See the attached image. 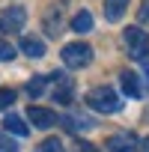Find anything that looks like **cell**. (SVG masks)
<instances>
[{
    "label": "cell",
    "mask_w": 149,
    "mask_h": 152,
    "mask_svg": "<svg viewBox=\"0 0 149 152\" xmlns=\"http://www.w3.org/2000/svg\"><path fill=\"white\" fill-rule=\"evenodd\" d=\"M21 51L27 57H45V42H39L36 36H24L21 39Z\"/></svg>",
    "instance_id": "cell-12"
},
{
    "label": "cell",
    "mask_w": 149,
    "mask_h": 152,
    "mask_svg": "<svg viewBox=\"0 0 149 152\" xmlns=\"http://www.w3.org/2000/svg\"><path fill=\"white\" fill-rule=\"evenodd\" d=\"M107 149L110 152H143V143L137 140V134L131 131H119L107 137Z\"/></svg>",
    "instance_id": "cell-4"
},
{
    "label": "cell",
    "mask_w": 149,
    "mask_h": 152,
    "mask_svg": "<svg viewBox=\"0 0 149 152\" xmlns=\"http://www.w3.org/2000/svg\"><path fill=\"white\" fill-rule=\"evenodd\" d=\"M74 152H99V149H96L93 143H84V140H81L78 146H74Z\"/></svg>",
    "instance_id": "cell-20"
},
{
    "label": "cell",
    "mask_w": 149,
    "mask_h": 152,
    "mask_svg": "<svg viewBox=\"0 0 149 152\" xmlns=\"http://www.w3.org/2000/svg\"><path fill=\"white\" fill-rule=\"evenodd\" d=\"M72 30L74 33H90L93 30V15L90 12H78V15L72 18Z\"/></svg>",
    "instance_id": "cell-13"
},
{
    "label": "cell",
    "mask_w": 149,
    "mask_h": 152,
    "mask_svg": "<svg viewBox=\"0 0 149 152\" xmlns=\"http://www.w3.org/2000/svg\"><path fill=\"white\" fill-rule=\"evenodd\" d=\"M60 30H63V21H60V9H57V6H51V9H48V15H45V33L54 39V36H60Z\"/></svg>",
    "instance_id": "cell-11"
},
{
    "label": "cell",
    "mask_w": 149,
    "mask_h": 152,
    "mask_svg": "<svg viewBox=\"0 0 149 152\" xmlns=\"http://www.w3.org/2000/svg\"><path fill=\"white\" fill-rule=\"evenodd\" d=\"M119 84H122V93L125 96H131V99H140L143 96V84H140V78L134 72H122L119 75Z\"/></svg>",
    "instance_id": "cell-7"
},
{
    "label": "cell",
    "mask_w": 149,
    "mask_h": 152,
    "mask_svg": "<svg viewBox=\"0 0 149 152\" xmlns=\"http://www.w3.org/2000/svg\"><path fill=\"white\" fill-rule=\"evenodd\" d=\"M12 57H15V48L6 45V42H0V63H6V60H12Z\"/></svg>",
    "instance_id": "cell-17"
},
{
    "label": "cell",
    "mask_w": 149,
    "mask_h": 152,
    "mask_svg": "<svg viewBox=\"0 0 149 152\" xmlns=\"http://www.w3.org/2000/svg\"><path fill=\"white\" fill-rule=\"evenodd\" d=\"M0 33H3V24H0Z\"/></svg>",
    "instance_id": "cell-22"
},
{
    "label": "cell",
    "mask_w": 149,
    "mask_h": 152,
    "mask_svg": "<svg viewBox=\"0 0 149 152\" xmlns=\"http://www.w3.org/2000/svg\"><path fill=\"white\" fill-rule=\"evenodd\" d=\"M137 18L143 24H149V0H140V9H137Z\"/></svg>",
    "instance_id": "cell-19"
},
{
    "label": "cell",
    "mask_w": 149,
    "mask_h": 152,
    "mask_svg": "<svg viewBox=\"0 0 149 152\" xmlns=\"http://www.w3.org/2000/svg\"><path fill=\"white\" fill-rule=\"evenodd\" d=\"M63 128L78 134V131H90V128H96V122L87 119V116H63Z\"/></svg>",
    "instance_id": "cell-10"
},
{
    "label": "cell",
    "mask_w": 149,
    "mask_h": 152,
    "mask_svg": "<svg viewBox=\"0 0 149 152\" xmlns=\"http://www.w3.org/2000/svg\"><path fill=\"white\" fill-rule=\"evenodd\" d=\"M0 24H3V30H24L27 24V9L24 6H9L3 12V18H0Z\"/></svg>",
    "instance_id": "cell-5"
},
{
    "label": "cell",
    "mask_w": 149,
    "mask_h": 152,
    "mask_svg": "<svg viewBox=\"0 0 149 152\" xmlns=\"http://www.w3.org/2000/svg\"><path fill=\"white\" fill-rule=\"evenodd\" d=\"M125 9H128V0H104V18L113 24L125 15Z\"/></svg>",
    "instance_id": "cell-9"
},
{
    "label": "cell",
    "mask_w": 149,
    "mask_h": 152,
    "mask_svg": "<svg viewBox=\"0 0 149 152\" xmlns=\"http://www.w3.org/2000/svg\"><path fill=\"white\" fill-rule=\"evenodd\" d=\"M9 104H15V90H0V110H6Z\"/></svg>",
    "instance_id": "cell-16"
},
{
    "label": "cell",
    "mask_w": 149,
    "mask_h": 152,
    "mask_svg": "<svg viewBox=\"0 0 149 152\" xmlns=\"http://www.w3.org/2000/svg\"><path fill=\"white\" fill-rule=\"evenodd\" d=\"M3 128H6L9 134H15V137H27V134H30V125H24V119H21L18 113H6Z\"/></svg>",
    "instance_id": "cell-8"
},
{
    "label": "cell",
    "mask_w": 149,
    "mask_h": 152,
    "mask_svg": "<svg viewBox=\"0 0 149 152\" xmlns=\"http://www.w3.org/2000/svg\"><path fill=\"white\" fill-rule=\"evenodd\" d=\"M27 119H30L33 125H39V128H54V125L60 122L54 110H48V107H39V104H33V107L27 110Z\"/></svg>",
    "instance_id": "cell-6"
},
{
    "label": "cell",
    "mask_w": 149,
    "mask_h": 152,
    "mask_svg": "<svg viewBox=\"0 0 149 152\" xmlns=\"http://www.w3.org/2000/svg\"><path fill=\"white\" fill-rule=\"evenodd\" d=\"M45 90H48V78H33V81L27 84V93H30L33 99H36V96H42Z\"/></svg>",
    "instance_id": "cell-14"
},
{
    "label": "cell",
    "mask_w": 149,
    "mask_h": 152,
    "mask_svg": "<svg viewBox=\"0 0 149 152\" xmlns=\"http://www.w3.org/2000/svg\"><path fill=\"white\" fill-rule=\"evenodd\" d=\"M143 152H149V137H146V140H143Z\"/></svg>",
    "instance_id": "cell-21"
},
{
    "label": "cell",
    "mask_w": 149,
    "mask_h": 152,
    "mask_svg": "<svg viewBox=\"0 0 149 152\" xmlns=\"http://www.w3.org/2000/svg\"><path fill=\"white\" fill-rule=\"evenodd\" d=\"M0 152H21V149L15 146V140H9V137H0Z\"/></svg>",
    "instance_id": "cell-18"
},
{
    "label": "cell",
    "mask_w": 149,
    "mask_h": 152,
    "mask_svg": "<svg viewBox=\"0 0 149 152\" xmlns=\"http://www.w3.org/2000/svg\"><path fill=\"white\" fill-rule=\"evenodd\" d=\"M39 152H66V149H63V140H57V137H48V140L39 146Z\"/></svg>",
    "instance_id": "cell-15"
},
{
    "label": "cell",
    "mask_w": 149,
    "mask_h": 152,
    "mask_svg": "<svg viewBox=\"0 0 149 152\" xmlns=\"http://www.w3.org/2000/svg\"><path fill=\"white\" fill-rule=\"evenodd\" d=\"M63 63L69 69H87L93 63V48L84 42H69V45H63Z\"/></svg>",
    "instance_id": "cell-3"
},
{
    "label": "cell",
    "mask_w": 149,
    "mask_h": 152,
    "mask_svg": "<svg viewBox=\"0 0 149 152\" xmlns=\"http://www.w3.org/2000/svg\"><path fill=\"white\" fill-rule=\"evenodd\" d=\"M122 42H125V51H128L131 60H146L149 57V36L140 27H125L122 30Z\"/></svg>",
    "instance_id": "cell-2"
},
{
    "label": "cell",
    "mask_w": 149,
    "mask_h": 152,
    "mask_svg": "<svg viewBox=\"0 0 149 152\" xmlns=\"http://www.w3.org/2000/svg\"><path fill=\"white\" fill-rule=\"evenodd\" d=\"M87 104L96 110V113H119L122 110V102L116 96V90L110 87H96L87 93Z\"/></svg>",
    "instance_id": "cell-1"
}]
</instances>
